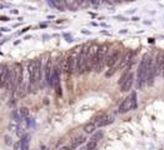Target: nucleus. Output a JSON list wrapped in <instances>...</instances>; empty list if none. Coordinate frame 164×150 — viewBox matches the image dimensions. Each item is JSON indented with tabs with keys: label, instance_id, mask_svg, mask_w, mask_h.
<instances>
[{
	"label": "nucleus",
	"instance_id": "obj_1",
	"mask_svg": "<svg viewBox=\"0 0 164 150\" xmlns=\"http://www.w3.org/2000/svg\"><path fill=\"white\" fill-rule=\"evenodd\" d=\"M30 71V78H31V88L36 86L42 80V74H43V66L40 59H34L28 65Z\"/></svg>",
	"mask_w": 164,
	"mask_h": 150
},
{
	"label": "nucleus",
	"instance_id": "obj_2",
	"mask_svg": "<svg viewBox=\"0 0 164 150\" xmlns=\"http://www.w3.org/2000/svg\"><path fill=\"white\" fill-rule=\"evenodd\" d=\"M147 80H148L147 56H144L139 64V66H138V73H137V86H138V89H143L145 85H147Z\"/></svg>",
	"mask_w": 164,
	"mask_h": 150
},
{
	"label": "nucleus",
	"instance_id": "obj_3",
	"mask_svg": "<svg viewBox=\"0 0 164 150\" xmlns=\"http://www.w3.org/2000/svg\"><path fill=\"white\" fill-rule=\"evenodd\" d=\"M135 108H137V93L134 91L123 100V103L118 108V112L119 114H125V112H128Z\"/></svg>",
	"mask_w": 164,
	"mask_h": 150
},
{
	"label": "nucleus",
	"instance_id": "obj_4",
	"mask_svg": "<svg viewBox=\"0 0 164 150\" xmlns=\"http://www.w3.org/2000/svg\"><path fill=\"white\" fill-rule=\"evenodd\" d=\"M99 48H100V46H99L98 44H92V45L89 46L88 56H86V68H85V71H90L92 69H95L97 56H98Z\"/></svg>",
	"mask_w": 164,
	"mask_h": 150
},
{
	"label": "nucleus",
	"instance_id": "obj_5",
	"mask_svg": "<svg viewBox=\"0 0 164 150\" xmlns=\"http://www.w3.org/2000/svg\"><path fill=\"white\" fill-rule=\"evenodd\" d=\"M108 53H109V45L108 44H103L99 48L98 51V56H97V64H95V70L98 73H100L104 68V65H106V60H108Z\"/></svg>",
	"mask_w": 164,
	"mask_h": 150
},
{
	"label": "nucleus",
	"instance_id": "obj_6",
	"mask_svg": "<svg viewBox=\"0 0 164 150\" xmlns=\"http://www.w3.org/2000/svg\"><path fill=\"white\" fill-rule=\"evenodd\" d=\"M89 46L90 45H88V44L82 45V49H80V53H79V58H78V65H77V73L78 74H83L85 71V68H86V56H88Z\"/></svg>",
	"mask_w": 164,
	"mask_h": 150
},
{
	"label": "nucleus",
	"instance_id": "obj_7",
	"mask_svg": "<svg viewBox=\"0 0 164 150\" xmlns=\"http://www.w3.org/2000/svg\"><path fill=\"white\" fill-rule=\"evenodd\" d=\"M147 68H148V80L147 85L152 86L154 84V79L157 75V69H155V59H153L152 56H147Z\"/></svg>",
	"mask_w": 164,
	"mask_h": 150
},
{
	"label": "nucleus",
	"instance_id": "obj_8",
	"mask_svg": "<svg viewBox=\"0 0 164 150\" xmlns=\"http://www.w3.org/2000/svg\"><path fill=\"white\" fill-rule=\"evenodd\" d=\"M10 83H11V69L8 65H3V71L0 75V88L10 89Z\"/></svg>",
	"mask_w": 164,
	"mask_h": 150
},
{
	"label": "nucleus",
	"instance_id": "obj_9",
	"mask_svg": "<svg viewBox=\"0 0 164 150\" xmlns=\"http://www.w3.org/2000/svg\"><path fill=\"white\" fill-rule=\"evenodd\" d=\"M113 121H114V116L112 114H103V115H99L95 119H93V123L97 125V128L106 126L109 124H112Z\"/></svg>",
	"mask_w": 164,
	"mask_h": 150
},
{
	"label": "nucleus",
	"instance_id": "obj_10",
	"mask_svg": "<svg viewBox=\"0 0 164 150\" xmlns=\"http://www.w3.org/2000/svg\"><path fill=\"white\" fill-rule=\"evenodd\" d=\"M133 83H134V75L132 73L128 74V77H126V79L123 81V84L120 85V91L123 93H126V91H129L133 86Z\"/></svg>",
	"mask_w": 164,
	"mask_h": 150
},
{
	"label": "nucleus",
	"instance_id": "obj_11",
	"mask_svg": "<svg viewBox=\"0 0 164 150\" xmlns=\"http://www.w3.org/2000/svg\"><path fill=\"white\" fill-rule=\"evenodd\" d=\"M155 69H157V75L163 73L164 69V51L160 50L155 58Z\"/></svg>",
	"mask_w": 164,
	"mask_h": 150
},
{
	"label": "nucleus",
	"instance_id": "obj_12",
	"mask_svg": "<svg viewBox=\"0 0 164 150\" xmlns=\"http://www.w3.org/2000/svg\"><path fill=\"white\" fill-rule=\"evenodd\" d=\"M53 70H54V66L51 65V61L48 60V63H46V65H45V69H44V73H45V83H46L48 85H50V81H51Z\"/></svg>",
	"mask_w": 164,
	"mask_h": 150
},
{
	"label": "nucleus",
	"instance_id": "obj_13",
	"mask_svg": "<svg viewBox=\"0 0 164 150\" xmlns=\"http://www.w3.org/2000/svg\"><path fill=\"white\" fill-rule=\"evenodd\" d=\"M84 141H85V136H84V135H78V136H75L74 139L71 140V143H70V148H71V149H77V148L80 146Z\"/></svg>",
	"mask_w": 164,
	"mask_h": 150
},
{
	"label": "nucleus",
	"instance_id": "obj_14",
	"mask_svg": "<svg viewBox=\"0 0 164 150\" xmlns=\"http://www.w3.org/2000/svg\"><path fill=\"white\" fill-rule=\"evenodd\" d=\"M97 130V125L92 121V123H88L85 126H84V133L85 134H94V131Z\"/></svg>",
	"mask_w": 164,
	"mask_h": 150
},
{
	"label": "nucleus",
	"instance_id": "obj_15",
	"mask_svg": "<svg viewBox=\"0 0 164 150\" xmlns=\"http://www.w3.org/2000/svg\"><path fill=\"white\" fill-rule=\"evenodd\" d=\"M98 143H99V141H95V140H92V139H90V140L86 143L85 148L82 149V150H97V148H98Z\"/></svg>",
	"mask_w": 164,
	"mask_h": 150
},
{
	"label": "nucleus",
	"instance_id": "obj_16",
	"mask_svg": "<svg viewBox=\"0 0 164 150\" xmlns=\"http://www.w3.org/2000/svg\"><path fill=\"white\" fill-rule=\"evenodd\" d=\"M19 144H20V150H29V136L24 135Z\"/></svg>",
	"mask_w": 164,
	"mask_h": 150
},
{
	"label": "nucleus",
	"instance_id": "obj_17",
	"mask_svg": "<svg viewBox=\"0 0 164 150\" xmlns=\"http://www.w3.org/2000/svg\"><path fill=\"white\" fill-rule=\"evenodd\" d=\"M16 114H18V120H19V119H24V118L28 116L29 110H28L26 108H20L19 110L16 111Z\"/></svg>",
	"mask_w": 164,
	"mask_h": 150
},
{
	"label": "nucleus",
	"instance_id": "obj_18",
	"mask_svg": "<svg viewBox=\"0 0 164 150\" xmlns=\"http://www.w3.org/2000/svg\"><path fill=\"white\" fill-rule=\"evenodd\" d=\"M65 4V6H68L70 10H73V11H75L77 9H78V6H79V3H74V2H66V3H64Z\"/></svg>",
	"mask_w": 164,
	"mask_h": 150
},
{
	"label": "nucleus",
	"instance_id": "obj_19",
	"mask_svg": "<svg viewBox=\"0 0 164 150\" xmlns=\"http://www.w3.org/2000/svg\"><path fill=\"white\" fill-rule=\"evenodd\" d=\"M102 138H103V131L99 130V131H97V133H94L93 136L90 138V139H92V140H95V141H99Z\"/></svg>",
	"mask_w": 164,
	"mask_h": 150
},
{
	"label": "nucleus",
	"instance_id": "obj_20",
	"mask_svg": "<svg viewBox=\"0 0 164 150\" xmlns=\"http://www.w3.org/2000/svg\"><path fill=\"white\" fill-rule=\"evenodd\" d=\"M4 139H5V144H6V145H11V144H13V141H11V138H10V136L5 135V136H4Z\"/></svg>",
	"mask_w": 164,
	"mask_h": 150
},
{
	"label": "nucleus",
	"instance_id": "obj_21",
	"mask_svg": "<svg viewBox=\"0 0 164 150\" xmlns=\"http://www.w3.org/2000/svg\"><path fill=\"white\" fill-rule=\"evenodd\" d=\"M0 19H2V20H3V22H8V20H10V19H9V18H5V16H0Z\"/></svg>",
	"mask_w": 164,
	"mask_h": 150
},
{
	"label": "nucleus",
	"instance_id": "obj_22",
	"mask_svg": "<svg viewBox=\"0 0 164 150\" xmlns=\"http://www.w3.org/2000/svg\"><path fill=\"white\" fill-rule=\"evenodd\" d=\"M59 150H71V148H66V146H64V148H60Z\"/></svg>",
	"mask_w": 164,
	"mask_h": 150
},
{
	"label": "nucleus",
	"instance_id": "obj_23",
	"mask_svg": "<svg viewBox=\"0 0 164 150\" xmlns=\"http://www.w3.org/2000/svg\"><path fill=\"white\" fill-rule=\"evenodd\" d=\"M0 30H2V31H9L10 29H8V28H2V29H0Z\"/></svg>",
	"mask_w": 164,
	"mask_h": 150
},
{
	"label": "nucleus",
	"instance_id": "obj_24",
	"mask_svg": "<svg viewBox=\"0 0 164 150\" xmlns=\"http://www.w3.org/2000/svg\"><path fill=\"white\" fill-rule=\"evenodd\" d=\"M119 33H120V34H126V33H128V31H126V30H125V29H124V30H120V31H119Z\"/></svg>",
	"mask_w": 164,
	"mask_h": 150
},
{
	"label": "nucleus",
	"instance_id": "obj_25",
	"mask_svg": "<svg viewBox=\"0 0 164 150\" xmlns=\"http://www.w3.org/2000/svg\"><path fill=\"white\" fill-rule=\"evenodd\" d=\"M82 33H83V34H90V31H86V30H83Z\"/></svg>",
	"mask_w": 164,
	"mask_h": 150
},
{
	"label": "nucleus",
	"instance_id": "obj_26",
	"mask_svg": "<svg viewBox=\"0 0 164 150\" xmlns=\"http://www.w3.org/2000/svg\"><path fill=\"white\" fill-rule=\"evenodd\" d=\"M2 71H3V65H0V75H2Z\"/></svg>",
	"mask_w": 164,
	"mask_h": 150
}]
</instances>
